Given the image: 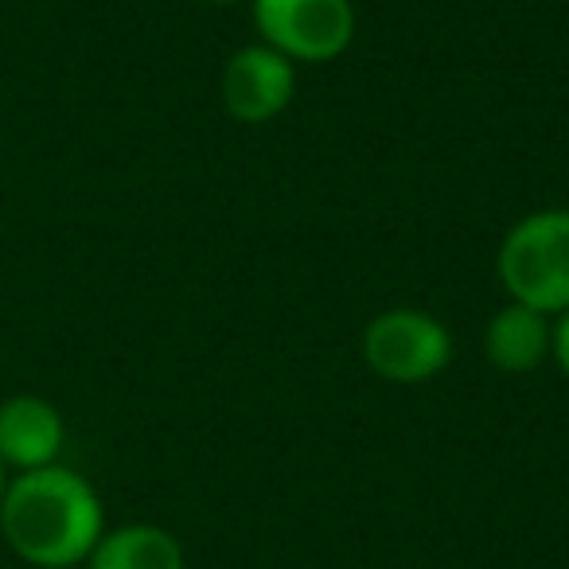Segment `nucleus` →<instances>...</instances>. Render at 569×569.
Returning a JSON list of instances; mask_svg holds the SVG:
<instances>
[{
    "instance_id": "1",
    "label": "nucleus",
    "mask_w": 569,
    "mask_h": 569,
    "mask_svg": "<svg viewBox=\"0 0 569 569\" xmlns=\"http://www.w3.org/2000/svg\"><path fill=\"white\" fill-rule=\"evenodd\" d=\"M0 535L36 569L82 566L106 535L102 499L74 468L48 465L17 472L0 499Z\"/></svg>"
},
{
    "instance_id": "2",
    "label": "nucleus",
    "mask_w": 569,
    "mask_h": 569,
    "mask_svg": "<svg viewBox=\"0 0 569 569\" xmlns=\"http://www.w3.org/2000/svg\"><path fill=\"white\" fill-rule=\"evenodd\" d=\"M499 284L507 297L558 317L569 312V211L550 207L519 219L499 246Z\"/></svg>"
},
{
    "instance_id": "3",
    "label": "nucleus",
    "mask_w": 569,
    "mask_h": 569,
    "mask_svg": "<svg viewBox=\"0 0 569 569\" xmlns=\"http://www.w3.org/2000/svg\"><path fill=\"white\" fill-rule=\"evenodd\" d=\"M363 359L379 379L418 387L449 367L452 332L421 309H390L367 325Z\"/></svg>"
},
{
    "instance_id": "4",
    "label": "nucleus",
    "mask_w": 569,
    "mask_h": 569,
    "mask_svg": "<svg viewBox=\"0 0 569 569\" xmlns=\"http://www.w3.org/2000/svg\"><path fill=\"white\" fill-rule=\"evenodd\" d=\"M253 28L261 43L293 63H328L356 40L351 0H253Z\"/></svg>"
},
{
    "instance_id": "5",
    "label": "nucleus",
    "mask_w": 569,
    "mask_h": 569,
    "mask_svg": "<svg viewBox=\"0 0 569 569\" xmlns=\"http://www.w3.org/2000/svg\"><path fill=\"white\" fill-rule=\"evenodd\" d=\"M297 94V67L269 43L234 51L222 67V106L242 126H261L289 110Z\"/></svg>"
},
{
    "instance_id": "6",
    "label": "nucleus",
    "mask_w": 569,
    "mask_h": 569,
    "mask_svg": "<svg viewBox=\"0 0 569 569\" xmlns=\"http://www.w3.org/2000/svg\"><path fill=\"white\" fill-rule=\"evenodd\" d=\"M67 441L63 413L40 395H17L0 402V465L32 472L59 465Z\"/></svg>"
},
{
    "instance_id": "7",
    "label": "nucleus",
    "mask_w": 569,
    "mask_h": 569,
    "mask_svg": "<svg viewBox=\"0 0 569 569\" xmlns=\"http://www.w3.org/2000/svg\"><path fill=\"white\" fill-rule=\"evenodd\" d=\"M483 351H488L491 367H499L507 375L535 371L542 359H550V317L519 301L503 305L488 320Z\"/></svg>"
},
{
    "instance_id": "8",
    "label": "nucleus",
    "mask_w": 569,
    "mask_h": 569,
    "mask_svg": "<svg viewBox=\"0 0 569 569\" xmlns=\"http://www.w3.org/2000/svg\"><path fill=\"white\" fill-rule=\"evenodd\" d=\"M87 569H183V546L152 522H126L98 538Z\"/></svg>"
},
{
    "instance_id": "9",
    "label": "nucleus",
    "mask_w": 569,
    "mask_h": 569,
    "mask_svg": "<svg viewBox=\"0 0 569 569\" xmlns=\"http://www.w3.org/2000/svg\"><path fill=\"white\" fill-rule=\"evenodd\" d=\"M550 356L569 379V312H558V320L550 325Z\"/></svg>"
},
{
    "instance_id": "10",
    "label": "nucleus",
    "mask_w": 569,
    "mask_h": 569,
    "mask_svg": "<svg viewBox=\"0 0 569 569\" xmlns=\"http://www.w3.org/2000/svg\"><path fill=\"white\" fill-rule=\"evenodd\" d=\"M4 488H9V468L0 465V499H4Z\"/></svg>"
},
{
    "instance_id": "11",
    "label": "nucleus",
    "mask_w": 569,
    "mask_h": 569,
    "mask_svg": "<svg viewBox=\"0 0 569 569\" xmlns=\"http://www.w3.org/2000/svg\"><path fill=\"white\" fill-rule=\"evenodd\" d=\"M207 4H238V0H207Z\"/></svg>"
}]
</instances>
